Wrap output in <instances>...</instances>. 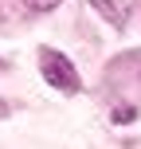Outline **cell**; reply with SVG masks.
<instances>
[{
  "label": "cell",
  "instance_id": "obj_1",
  "mask_svg": "<svg viewBox=\"0 0 141 149\" xmlns=\"http://www.w3.org/2000/svg\"><path fill=\"white\" fill-rule=\"evenodd\" d=\"M39 71H43V79L51 82L55 90H63V94H78V90H82L78 71H74L71 59L59 55L55 47H39Z\"/></svg>",
  "mask_w": 141,
  "mask_h": 149
},
{
  "label": "cell",
  "instance_id": "obj_2",
  "mask_svg": "<svg viewBox=\"0 0 141 149\" xmlns=\"http://www.w3.org/2000/svg\"><path fill=\"white\" fill-rule=\"evenodd\" d=\"M90 8H94L102 20H110L114 28H122L126 24V0H86Z\"/></svg>",
  "mask_w": 141,
  "mask_h": 149
},
{
  "label": "cell",
  "instance_id": "obj_3",
  "mask_svg": "<svg viewBox=\"0 0 141 149\" xmlns=\"http://www.w3.org/2000/svg\"><path fill=\"white\" fill-rule=\"evenodd\" d=\"M63 0H24V8L28 12H51V8H59Z\"/></svg>",
  "mask_w": 141,
  "mask_h": 149
},
{
  "label": "cell",
  "instance_id": "obj_4",
  "mask_svg": "<svg viewBox=\"0 0 141 149\" xmlns=\"http://www.w3.org/2000/svg\"><path fill=\"white\" fill-rule=\"evenodd\" d=\"M4 114H8V106H4V102H0V118H4Z\"/></svg>",
  "mask_w": 141,
  "mask_h": 149
},
{
  "label": "cell",
  "instance_id": "obj_5",
  "mask_svg": "<svg viewBox=\"0 0 141 149\" xmlns=\"http://www.w3.org/2000/svg\"><path fill=\"white\" fill-rule=\"evenodd\" d=\"M4 67H8V63H4V59H0V71H4Z\"/></svg>",
  "mask_w": 141,
  "mask_h": 149
},
{
  "label": "cell",
  "instance_id": "obj_6",
  "mask_svg": "<svg viewBox=\"0 0 141 149\" xmlns=\"http://www.w3.org/2000/svg\"><path fill=\"white\" fill-rule=\"evenodd\" d=\"M0 20H4V12H0Z\"/></svg>",
  "mask_w": 141,
  "mask_h": 149
}]
</instances>
